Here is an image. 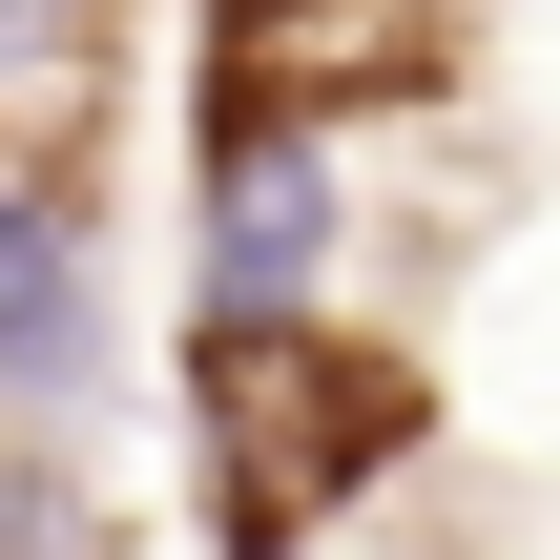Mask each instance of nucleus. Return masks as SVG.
I'll return each mask as SVG.
<instances>
[{"instance_id":"f257e3e1","label":"nucleus","mask_w":560,"mask_h":560,"mask_svg":"<svg viewBox=\"0 0 560 560\" xmlns=\"http://www.w3.org/2000/svg\"><path fill=\"white\" fill-rule=\"evenodd\" d=\"M416 457V374L312 332V312H208V520L229 560H291L353 478Z\"/></svg>"},{"instance_id":"f03ea898","label":"nucleus","mask_w":560,"mask_h":560,"mask_svg":"<svg viewBox=\"0 0 560 560\" xmlns=\"http://www.w3.org/2000/svg\"><path fill=\"white\" fill-rule=\"evenodd\" d=\"M457 62V0H229L208 104L229 125H332V104H416Z\"/></svg>"},{"instance_id":"7ed1b4c3","label":"nucleus","mask_w":560,"mask_h":560,"mask_svg":"<svg viewBox=\"0 0 560 560\" xmlns=\"http://www.w3.org/2000/svg\"><path fill=\"white\" fill-rule=\"evenodd\" d=\"M332 270V166L312 125H229L208 145V312H312Z\"/></svg>"},{"instance_id":"20e7f679","label":"nucleus","mask_w":560,"mask_h":560,"mask_svg":"<svg viewBox=\"0 0 560 560\" xmlns=\"http://www.w3.org/2000/svg\"><path fill=\"white\" fill-rule=\"evenodd\" d=\"M83 374V229L0 166V395H62Z\"/></svg>"},{"instance_id":"39448f33","label":"nucleus","mask_w":560,"mask_h":560,"mask_svg":"<svg viewBox=\"0 0 560 560\" xmlns=\"http://www.w3.org/2000/svg\"><path fill=\"white\" fill-rule=\"evenodd\" d=\"M104 104V0H0V145Z\"/></svg>"},{"instance_id":"423d86ee","label":"nucleus","mask_w":560,"mask_h":560,"mask_svg":"<svg viewBox=\"0 0 560 560\" xmlns=\"http://www.w3.org/2000/svg\"><path fill=\"white\" fill-rule=\"evenodd\" d=\"M0 560H104V499L42 478V457H0Z\"/></svg>"}]
</instances>
